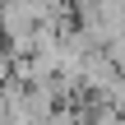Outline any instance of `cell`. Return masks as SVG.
Returning <instances> with one entry per match:
<instances>
[{
  "label": "cell",
  "instance_id": "obj_1",
  "mask_svg": "<svg viewBox=\"0 0 125 125\" xmlns=\"http://www.w3.org/2000/svg\"><path fill=\"white\" fill-rule=\"evenodd\" d=\"M14 74H19V51H14L9 42H0V88H5Z\"/></svg>",
  "mask_w": 125,
  "mask_h": 125
}]
</instances>
